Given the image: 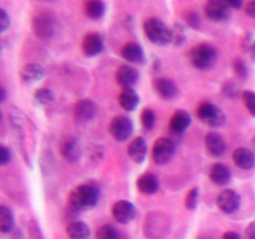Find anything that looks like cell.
<instances>
[{
  "label": "cell",
  "mask_w": 255,
  "mask_h": 239,
  "mask_svg": "<svg viewBox=\"0 0 255 239\" xmlns=\"http://www.w3.org/2000/svg\"><path fill=\"white\" fill-rule=\"evenodd\" d=\"M99 202V189L92 184H80L70 193L69 204L75 211H85Z\"/></svg>",
  "instance_id": "obj_1"
},
{
  "label": "cell",
  "mask_w": 255,
  "mask_h": 239,
  "mask_svg": "<svg viewBox=\"0 0 255 239\" xmlns=\"http://www.w3.org/2000/svg\"><path fill=\"white\" fill-rule=\"evenodd\" d=\"M143 29L144 34L148 37L149 41L157 46H167L171 42H173L172 29L157 17L147 19L143 25Z\"/></svg>",
  "instance_id": "obj_2"
},
{
  "label": "cell",
  "mask_w": 255,
  "mask_h": 239,
  "mask_svg": "<svg viewBox=\"0 0 255 239\" xmlns=\"http://www.w3.org/2000/svg\"><path fill=\"white\" fill-rule=\"evenodd\" d=\"M217 57V52L213 46L208 44H199L192 47L188 54L189 61L196 69L207 70L212 67Z\"/></svg>",
  "instance_id": "obj_3"
},
{
  "label": "cell",
  "mask_w": 255,
  "mask_h": 239,
  "mask_svg": "<svg viewBox=\"0 0 255 239\" xmlns=\"http://www.w3.org/2000/svg\"><path fill=\"white\" fill-rule=\"evenodd\" d=\"M197 116L209 127H221L226 122V115L217 105L211 102H203L197 109Z\"/></svg>",
  "instance_id": "obj_4"
},
{
  "label": "cell",
  "mask_w": 255,
  "mask_h": 239,
  "mask_svg": "<svg viewBox=\"0 0 255 239\" xmlns=\"http://www.w3.org/2000/svg\"><path fill=\"white\" fill-rule=\"evenodd\" d=\"M176 153V146L173 141L167 137H161L157 139L152 148V157L157 164H167Z\"/></svg>",
  "instance_id": "obj_5"
},
{
  "label": "cell",
  "mask_w": 255,
  "mask_h": 239,
  "mask_svg": "<svg viewBox=\"0 0 255 239\" xmlns=\"http://www.w3.org/2000/svg\"><path fill=\"white\" fill-rule=\"evenodd\" d=\"M109 131L116 141L124 142L131 137L132 132H133V123L128 117L119 115L110 122Z\"/></svg>",
  "instance_id": "obj_6"
},
{
  "label": "cell",
  "mask_w": 255,
  "mask_h": 239,
  "mask_svg": "<svg viewBox=\"0 0 255 239\" xmlns=\"http://www.w3.org/2000/svg\"><path fill=\"white\" fill-rule=\"evenodd\" d=\"M34 31L41 39L47 40L52 37L56 31V21L54 16L47 12H41L34 19Z\"/></svg>",
  "instance_id": "obj_7"
},
{
  "label": "cell",
  "mask_w": 255,
  "mask_h": 239,
  "mask_svg": "<svg viewBox=\"0 0 255 239\" xmlns=\"http://www.w3.org/2000/svg\"><path fill=\"white\" fill-rule=\"evenodd\" d=\"M206 15L216 22L227 21L231 17V7L227 4V1L222 0H211L206 4Z\"/></svg>",
  "instance_id": "obj_8"
},
{
  "label": "cell",
  "mask_w": 255,
  "mask_h": 239,
  "mask_svg": "<svg viewBox=\"0 0 255 239\" xmlns=\"http://www.w3.org/2000/svg\"><path fill=\"white\" fill-rule=\"evenodd\" d=\"M217 206L224 213L232 214L241 207V197L233 189H224L217 198Z\"/></svg>",
  "instance_id": "obj_9"
},
{
  "label": "cell",
  "mask_w": 255,
  "mask_h": 239,
  "mask_svg": "<svg viewBox=\"0 0 255 239\" xmlns=\"http://www.w3.org/2000/svg\"><path fill=\"white\" fill-rule=\"evenodd\" d=\"M112 216L119 223L127 224L133 221L136 216V207L128 201H119L112 206Z\"/></svg>",
  "instance_id": "obj_10"
},
{
  "label": "cell",
  "mask_w": 255,
  "mask_h": 239,
  "mask_svg": "<svg viewBox=\"0 0 255 239\" xmlns=\"http://www.w3.org/2000/svg\"><path fill=\"white\" fill-rule=\"evenodd\" d=\"M82 51L86 56H97L104 51V37L99 32H90L82 40Z\"/></svg>",
  "instance_id": "obj_11"
},
{
  "label": "cell",
  "mask_w": 255,
  "mask_h": 239,
  "mask_svg": "<svg viewBox=\"0 0 255 239\" xmlns=\"http://www.w3.org/2000/svg\"><path fill=\"white\" fill-rule=\"evenodd\" d=\"M153 89L159 97L164 100H173L178 96V87L167 77H158L153 81Z\"/></svg>",
  "instance_id": "obj_12"
},
{
  "label": "cell",
  "mask_w": 255,
  "mask_h": 239,
  "mask_svg": "<svg viewBox=\"0 0 255 239\" xmlns=\"http://www.w3.org/2000/svg\"><path fill=\"white\" fill-rule=\"evenodd\" d=\"M138 71L131 65H121L116 71V80L124 89L132 87L138 81Z\"/></svg>",
  "instance_id": "obj_13"
},
{
  "label": "cell",
  "mask_w": 255,
  "mask_h": 239,
  "mask_svg": "<svg viewBox=\"0 0 255 239\" xmlns=\"http://www.w3.org/2000/svg\"><path fill=\"white\" fill-rule=\"evenodd\" d=\"M234 164L244 171H249L255 166V154L246 147H239L232 154Z\"/></svg>",
  "instance_id": "obj_14"
},
{
  "label": "cell",
  "mask_w": 255,
  "mask_h": 239,
  "mask_svg": "<svg viewBox=\"0 0 255 239\" xmlns=\"http://www.w3.org/2000/svg\"><path fill=\"white\" fill-rule=\"evenodd\" d=\"M96 105L94 104V101L89 99L81 100L76 104L75 106V117H76L77 121L80 122H89L96 115Z\"/></svg>",
  "instance_id": "obj_15"
},
{
  "label": "cell",
  "mask_w": 255,
  "mask_h": 239,
  "mask_svg": "<svg viewBox=\"0 0 255 239\" xmlns=\"http://www.w3.org/2000/svg\"><path fill=\"white\" fill-rule=\"evenodd\" d=\"M121 56L129 64H142L144 62V51L137 42H127L121 49Z\"/></svg>",
  "instance_id": "obj_16"
},
{
  "label": "cell",
  "mask_w": 255,
  "mask_h": 239,
  "mask_svg": "<svg viewBox=\"0 0 255 239\" xmlns=\"http://www.w3.org/2000/svg\"><path fill=\"white\" fill-rule=\"evenodd\" d=\"M191 115L186 111V110H177L171 117L169 121V127H171L172 132L174 133H183L189 126H191Z\"/></svg>",
  "instance_id": "obj_17"
},
{
  "label": "cell",
  "mask_w": 255,
  "mask_h": 239,
  "mask_svg": "<svg viewBox=\"0 0 255 239\" xmlns=\"http://www.w3.org/2000/svg\"><path fill=\"white\" fill-rule=\"evenodd\" d=\"M154 214H148L146 219V234L148 237H152V238H161V229L158 228H163L168 231V227L166 224V219L167 218H162V214L156 213V217H153Z\"/></svg>",
  "instance_id": "obj_18"
},
{
  "label": "cell",
  "mask_w": 255,
  "mask_h": 239,
  "mask_svg": "<svg viewBox=\"0 0 255 239\" xmlns=\"http://www.w3.org/2000/svg\"><path fill=\"white\" fill-rule=\"evenodd\" d=\"M45 76V69L39 64H27L20 71V77L25 84H35Z\"/></svg>",
  "instance_id": "obj_19"
},
{
  "label": "cell",
  "mask_w": 255,
  "mask_h": 239,
  "mask_svg": "<svg viewBox=\"0 0 255 239\" xmlns=\"http://www.w3.org/2000/svg\"><path fill=\"white\" fill-rule=\"evenodd\" d=\"M206 148L213 157H221L226 152V142L221 134L209 132L206 136Z\"/></svg>",
  "instance_id": "obj_20"
},
{
  "label": "cell",
  "mask_w": 255,
  "mask_h": 239,
  "mask_svg": "<svg viewBox=\"0 0 255 239\" xmlns=\"http://www.w3.org/2000/svg\"><path fill=\"white\" fill-rule=\"evenodd\" d=\"M137 188L144 194H153L158 191L159 182L156 174L144 173L137 179Z\"/></svg>",
  "instance_id": "obj_21"
},
{
  "label": "cell",
  "mask_w": 255,
  "mask_h": 239,
  "mask_svg": "<svg viewBox=\"0 0 255 239\" xmlns=\"http://www.w3.org/2000/svg\"><path fill=\"white\" fill-rule=\"evenodd\" d=\"M62 157L67 162H77L81 157V144L76 138H69L62 143Z\"/></svg>",
  "instance_id": "obj_22"
},
{
  "label": "cell",
  "mask_w": 255,
  "mask_h": 239,
  "mask_svg": "<svg viewBox=\"0 0 255 239\" xmlns=\"http://www.w3.org/2000/svg\"><path fill=\"white\" fill-rule=\"evenodd\" d=\"M139 96L132 87H127L121 91L119 96V104L126 111H133L138 106Z\"/></svg>",
  "instance_id": "obj_23"
},
{
  "label": "cell",
  "mask_w": 255,
  "mask_h": 239,
  "mask_svg": "<svg viewBox=\"0 0 255 239\" xmlns=\"http://www.w3.org/2000/svg\"><path fill=\"white\" fill-rule=\"evenodd\" d=\"M209 178L218 186H224L231 181V171L223 163H214L209 169Z\"/></svg>",
  "instance_id": "obj_24"
},
{
  "label": "cell",
  "mask_w": 255,
  "mask_h": 239,
  "mask_svg": "<svg viewBox=\"0 0 255 239\" xmlns=\"http://www.w3.org/2000/svg\"><path fill=\"white\" fill-rule=\"evenodd\" d=\"M128 154L136 163H142L147 156V143L142 137H137L129 143Z\"/></svg>",
  "instance_id": "obj_25"
},
{
  "label": "cell",
  "mask_w": 255,
  "mask_h": 239,
  "mask_svg": "<svg viewBox=\"0 0 255 239\" xmlns=\"http://www.w3.org/2000/svg\"><path fill=\"white\" fill-rule=\"evenodd\" d=\"M66 233L70 239H89L91 232L86 223L81 221H75L67 224Z\"/></svg>",
  "instance_id": "obj_26"
},
{
  "label": "cell",
  "mask_w": 255,
  "mask_h": 239,
  "mask_svg": "<svg viewBox=\"0 0 255 239\" xmlns=\"http://www.w3.org/2000/svg\"><path fill=\"white\" fill-rule=\"evenodd\" d=\"M15 219L12 212L6 206H0V231L2 233H10L14 228Z\"/></svg>",
  "instance_id": "obj_27"
},
{
  "label": "cell",
  "mask_w": 255,
  "mask_h": 239,
  "mask_svg": "<svg viewBox=\"0 0 255 239\" xmlns=\"http://www.w3.org/2000/svg\"><path fill=\"white\" fill-rule=\"evenodd\" d=\"M105 11H106V6L102 1L99 0H94V1H89L85 5V12L87 16L92 20H100L104 16Z\"/></svg>",
  "instance_id": "obj_28"
},
{
  "label": "cell",
  "mask_w": 255,
  "mask_h": 239,
  "mask_svg": "<svg viewBox=\"0 0 255 239\" xmlns=\"http://www.w3.org/2000/svg\"><path fill=\"white\" fill-rule=\"evenodd\" d=\"M34 100L37 105H47L54 101V94L49 89H39L35 91Z\"/></svg>",
  "instance_id": "obj_29"
},
{
  "label": "cell",
  "mask_w": 255,
  "mask_h": 239,
  "mask_svg": "<svg viewBox=\"0 0 255 239\" xmlns=\"http://www.w3.org/2000/svg\"><path fill=\"white\" fill-rule=\"evenodd\" d=\"M97 239H120L119 233L116 229L110 224H105V226L100 227L96 232Z\"/></svg>",
  "instance_id": "obj_30"
},
{
  "label": "cell",
  "mask_w": 255,
  "mask_h": 239,
  "mask_svg": "<svg viewBox=\"0 0 255 239\" xmlns=\"http://www.w3.org/2000/svg\"><path fill=\"white\" fill-rule=\"evenodd\" d=\"M141 121L146 129L153 128L154 123H156V115H154L153 110L144 109L141 114Z\"/></svg>",
  "instance_id": "obj_31"
},
{
  "label": "cell",
  "mask_w": 255,
  "mask_h": 239,
  "mask_svg": "<svg viewBox=\"0 0 255 239\" xmlns=\"http://www.w3.org/2000/svg\"><path fill=\"white\" fill-rule=\"evenodd\" d=\"M199 202V189L197 187L192 188L186 197V207L188 209H196Z\"/></svg>",
  "instance_id": "obj_32"
},
{
  "label": "cell",
  "mask_w": 255,
  "mask_h": 239,
  "mask_svg": "<svg viewBox=\"0 0 255 239\" xmlns=\"http://www.w3.org/2000/svg\"><path fill=\"white\" fill-rule=\"evenodd\" d=\"M242 97H243L247 110L251 112L252 116L255 117V92L251 91V90H247V91L242 94Z\"/></svg>",
  "instance_id": "obj_33"
},
{
  "label": "cell",
  "mask_w": 255,
  "mask_h": 239,
  "mask_svg": "<svg viewBox=\"0 0 255 239\" xmlns=\"http://www.w3.org/2000/svg\"><path fill=\"white\" fill-rule=\"evenodd\" d=\"M172 34H173V44L179 46L186 40V31H184L183 26L179 24H176L172 27Z\"/></svg>",
  "instance_id": "obj_34"
},
{
  "label": "cell",
  "mask_w": 255,
  "mask_h": 239,
  "mask_svg": "<svg viewBox=\"0 0 255 239\" xmlns=\"http://www.w3.org/2000/svg\"><path fill=\"white\" fill-rule=\"evenodd\" d=\"M186 21L192 29H198L201 26V17L196 11H188L186 14Z\"/></svg>",
  "instance_id": "obj_35"
},
{
  "label": "cell",
  "mask_w": 255,
  "mask_h": 239,
  "mask_svg": "<svg viewBox=\"0 0 255 239\" xmlns=\"http://www.w3.org/2000/svg\"><path fill=\"white\" fill-rule=\"evenodd\" d=\"M233 69H234V71H236V74L238 75L241 79H246L248 71H247L246 64H244V62L242 61L241 59L234 60V61H233Z\"/></svg>",
  "instance_id": "obj_36"
},
{
  "label": "cell",
  "mask_w": 255,
  "mask_h": 239,
  "mask_svg": "<svg viewBox=\"0 0 255 239\" xmlns=\"http://www.w3.org/2000/svg\"><path fill=\"white\" fill-rule=\"evenodd\" d=\"M10 26V16L4 9H0V31L5 32Z\"/></svg>",
  "instance_id": "obj_37"
},
{
  "label": "cell",
  "mask_w": 255,
  "mask_h": 239,
  "mask_svg": "<svg viewBox=\"0 0 255 239\" xmlns=\"http://www.w3.org/2000/svg\"><path fill=\"white\" fill-rule=\"evenodd\" d=\"M11 161V153L10 149L5 146H0V164L5 166Z\"/></svg>",
  "instance_id": "obj_38"
},
{
  "label": "cell",
  "mask_w": 255,
  "mask_h": 239,
  "mask_svg": "<svg viewBox=\"0 0 255 239\" xmlns=\"http://www.w3.org/2000/svg\"><path fill=\"white\" fill-rule=\"evenodd\" d=\"M246 237L247 239H255V219L247 226Z\"/></svg>",
  "instance_id": "obj_39"
},
{
  "label": "cell",
  "mask_w": 255,
  "mask_h": 239,
  "mask_svg": "<svg viewBox=\"0 0 255 239\" xmlns=\"http://www.w3.org/2000/svg\"><path fill=\"white\" fill-rule=\"evenodd\" d=\"M224 94L227 96H231V97H236L237 94H238V90H237L236 85L234 84H227V87H224Z\"/></svg>",
  "instance_id": "obj_40"
},
{
  "label": "cell",
  "mask_w": 255,
  "mask_h": 239,
  "mask_svg": "<svg viewBox=\"0 0 255 239\" xmlns=\"http://www.w3.org/2000/svg\"><path fill=\"white\" fill-rule=\"evenodd\" d=\"M246 14L248 15L249 17L255 19V1H249L248 4L246 5Z\"/></svg>",
  "instance_id": "obj_41"
},
{
  "label": "cell",
  "mask_w": 255,
  "mask_h": 239,
  "mask_svg": "<svg viewBox=\"0 0 255 239\" xmlns=\"http://www.w3.org/2000/svg\"><path fill=\"white\" fill-rule=\"evenodd\" d=\"M227 4L229 5L231 9H239L243 5V2L241 0H229V1H227Z\"/></svg>",
  "instance_id": "obj_42"
},
{
  "label": "cell",
  "mask_w": 255,
  "mask_h": 239,
  "mask_svg": "<svg viewBox=\"0 0 255 239\" xmlns=\"http://www.w3.org/2000/svg\"><path fill=\"white\" fill-rule=\"evenodd\" d=\"M223 239H242L241 237H239L238 233H236V232H226L223 236Z\"/></svg>",
  "instance_id": "obj_43"
},
{
  "label": "cell",
  "mask_w": 255,
  "mask_h": 239,
  "mask_svg": "<svg viewBox=\"0 0 255 239\" xmlns=\"http://www.w3.org/2000/svg\"><path fill=\"white\" fill-rule=\"evenodd\" d=\"M0 94H1V97H0V100H1V102H4L5 99H6V92H5L4 87H1V89H0Z\"/></svg>",
  "instance_id": "obj_44"
},
{
  "label": "cell",
  "mask_w": 255,
  "mask_h": 239,
  "mask_svg": "<svg viewBox=\"0 0 255 239\" xmlns=\"http://www.w3.org/2000/svg\"><path fill=\"white\" fill-rule=\"evenodd\" d=\"M249 51H251V54H252V59H253V61H255V42H253V45H252V47Z\"/></svg>",
  "instance_id": "obj_45"
},
{
  "label": "cell",
  "mask_w": 255,
  "mask_h": 239,
  "mask_svg": "<svg viewBox=\"0 0 255 239\" xmlns=\"http://www.w3.org/2000/svg\"><path fill=\"white\" fill-rule=\"evenodd\" d=\"M252 146H253V148H254V151H255V137L253 138V141H252Z\"/></svg>",
  "instance_id": "obj_46"
},
{
  "label": "cell",
  "mask_w": 255,
  "mask_h": 239,
  "mask_svg": "<svg viewBox=\"0 0 255 239\" xmlns=\"http://www.w3.org/2000/svg\"><path fill=\"white\" fill-rule=\"evenodd\" d=\"M198 239H211V238H198Z\"/></svg>",
  "instance_id": "obj_47"
}]
</instances>
